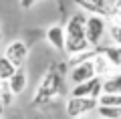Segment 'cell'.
Listing matches in <instances>:
<instances>
[{
  "label": "cell",
  "instance_id": "cell-1",
  "mask_svg": "<svg viewBox=\"0 0 121 119\" xmlns=\"http://www.w3.org/2000/svg\"><path fill=\"white\" fill-rule=\"evenodd\" d=\"M56 87H59V89L63 87V77H60L59 73H55V71H48L47 75H44L43 83L39 85V89H36V95H35V99H32V103L39 105V103L52 101L55 95H56Z\"/></svg>",
  "mask_w": 121,
  "mask_h": 119
},
{
  "label": "cell",
  "instance_id": "cell-2",
  "mask_svg": "<svg viewBox=\"0 0 121 119\" xmlns=\"http://www.w3.org/2000/svg\"><path fill=\"white\" fill-rule=\"evenodd\" d=\"M109 20L101 14H89L87 16V40H89L91 47H99L101 40L105 38V32H107Z\"/></svg>",
  "mask_w": 121,
  "mask_h": 119
},
{
  "label": "cell",
  "instance_id": "cell-3",
  "mask_svg": "<svg viewBox=\"0 0 121 119\" xmlns=\"http://www.w3.org/2000/svg\"><path fill=\"white\" fill-rule=\"evenodd\" d=\"M99 107V101L97 99H91V97H69L67 99V105L65 111L67 115H71L73 119L83 117V115L91 113V111H97Z\"/></svg>",
  "mask_w": 121,
  "mask_h": 119
},
{
  "label": "cell",
  "instance_id": "cell-4",
  "mask_svg": "<svg viewBox=\"0 0 121 119\" xmlns=\"http://www.w3.org/2000/svg\"><path fill=\"white\" fill-rule=\"evenodd\" d=\"M101 95H103V79H101V77H95V79H91V81L75 85L71 97H91V99H97V101H99Z\"/></svg>",
  "mask_w": 121,
  "mask_h": 119
},
{
  "label": "cell",
  "instance_id": "cell-5",
  "mask_svg": "<svg viewBox=\"0 0 121 119\" xmlns=\"http://www.w3.org/2000/svg\"><path fill=\"white\" fill-rule=\"evenodd\" d=\"M2 55H4L16 69H20V67H24L26 59H28V47H26L22 40H12V43H8V47L4 48Z\"/></svg>",
  "mask_w": 121,
  "mask_h": 119
},
{
  "label": "cell",
  "instance_id": "cell-6",
  "mask_svg": "<svg viewBox=\"0 0 121 119\" xmlns=\"http://www.w3.org/2000/svg\"><path fill=\"white\" fill-rule=\"evenodd\" d=\"M87 16L89 14L77 12L67 20V38H87Z\"/></svg>",
  "mask_w": 121,
  "mask_h": 119
},
{
  "label": "cell",
  "instance_id": "cell-7",
  "mask_svg": "<svg viewBox=\"0 0 121 119\" xmlns=\"http://www.w3.org/2000/svg\"><path fill=\"white\" fill-rule=\"evenodd\" d=\"M44 36H47L48 44L52 48H56V51H67V30H65V26H60V24L48 26Z\"/></svg>",
  "mask_w": 121,
  "mask_h": 119
},
{
  "label": "cell",
  "instance_id": "cell-8",
  "mask_svg": "<svg viewBox=\"0 0 121 119\" xmlns=\"http://www.w3.org/2000/svg\"><path fill=\"white\" fill-rule=\"evenodd\" d=\"M95 77H97V69H95V63H93V61H87V63H83V65H77V67H73V71H71V81H73L75 85L91 81V79H95Z\"/></svg>",
  "mask_w": 121,
  "mask_h": 119
},
{
  "label": "cell",
  "instance_id": "cell-9",
  "mask_svg": "<svg viewBox=\"0 0 121 119\" xmlns=\"http://www.w3.org/2000/svg\"><path fill=\"white\" fill-rule=\"evenodd\" d=\"M81 8L89 10V14H101L109 20L111 14H109V2L107 0H75Z\"/></svg>",
  "mask_w": 121,
  "mask_h": 119
},
{
  "label": "cell",
  "instance_id": "cell-10",
  "mask_svg": "<svg viewBox=\"0 0 121 119\" xmlns=\"http://www.w3.org/2000/svg\"><path fill=\"white\" fill-rule=\"evenodd\" d=\"M8 85H10V89H12L14 95H22L26 91V87H28V73H26L24 67L16 69V73L10 77Z\"/></svg>",
  "mask_w": 121,
  "mask_h": 119
},
{
  "label": "cell",
  "instance_id": "cell-11",
  "mask_svg": "<svg viewBox=\"0 0 121 119\" xmlns=\"http://www.w3.org/2000/svg\"><path fill=\"white\" fill-rule=\"evenodd\" d=\"M103 93L109 95H121V71L103 79Z\"/></svg>",
  "mask_w": 121,
  "mask_h": 119
},
{
  "label": "cell",
  "instance_id": "cell-12",
  "mask_svg": "<svg viewBox=\"0 0 121 119\" xmlns=\"http://www.w3.org/2000/svg\"><path fill=\"white\" fill-rule=\"evenodd\" d=\"M93 63H95V69H97V77H109V75H111V71L115 69V67H113V63L103 55V53H99V55L93 59Z\"/></svg>",
  "mask_w": 121,
  "mask_h": 119
},
{
  "label": "cell",
  "instance_id": "cell-13",
  "mask_svg": "<svg viewBox=\"0 0 121 119\" xmlns=\"http://www.w3.org/2000/svg\"><path fill=\"white\" fill-rule=\"evenodd\" d=\"M107 32H109V38H111V43L115 44V47H121V22L117 20L113 14H111V18H109Z\"/></svg>",
  "mask_w": 121,
  "mask_h": 119
},
{
  "label": "cell",
  "instance_id": "cell-14",
  "mask_svg": "<svg viewBox=\"0 0 121 119\" xmlns=\"http://www.w3.org/2000/svg\"><path fill=\"white\" fill-rule=\"evenodd\" d=\"M14 73H16V67L4 55H0V81H10V77Z\"/></svg>",
  "mask_w": 121,
  "mask_h": 119
},
{
  "label": "cell",
  "instance_id": "cell-15",
  "mask_svg": "<svg viewBox=\"0 0 121 119\" xmlns=\"http://www.w3.org/2000/svg\"><path fill=\"white\" fill-rule=\"evenodd\" d=\"M97 115H101V119H121V109L111 105H99Z\"/></svg>",
  "mask_w": 121,
  "mask_h": 119
},
{
  "label": "cell",
  "instance_id": "cell-16",
  "mask_svg": "<svg viewBox=\"0 0 121 119\" xmlns=\"http://www.w3.org/2000/svg\"><path fill=\"white\" fill-rule=\"evenodd\" d=\"M101 53H103L105 57H107L109 61L113 63V67L115 69H121V55H119V47H103L101 48Z\"/></svg>",
  "mask_w": 121,
  "mask_h": 119
},
{
  "label": "cell",
  "instance_id": "cell-17",
  "mask_svg": "<svg viewBox=\"0 0 121 119\" xmlns=\"http://www.w3.org/2000/svg\"><path fill=\"white\" fill-rule=\"evenodd\" d=\"M99 105H111V107H119L121 109V95H109L103 93L99 99Z\"/></svg>",
  "mask_w": 121,
  "mask_h": 119
},
{
  "label": "cell",
  "instance_id": "cell-18",
  "mask_svg": "<svg viewBox=\"0 0 121 119\" xmlns=\"http://www.w3.org/2000/svg\"><path fill=\"white\" fill-rule=\"evenodd\" d=\"M35 2H36V0H20V6H22V8H30Z\"/></svg>",
  "mask_w": 121,
  "mask_h": 119
},
{
  "label": "cell",
  "instance_id": "cell-19",
  "mask_svg": "<svg viewBox=\"0 0 121 119\" xmlns=\"http://www.w3.org/2000/svg\"><path fill=\"white\" fill-rule=\"evenodd\" d=\"M113 8H115V10H121V0H115V2H113Z\"/></svg>",
  "mask_w": 121,
  "mask_h": 119
},
{
  "label": "cell",
  "instance_id": "cell-20",
  "mask_svg": "<svg viewBox=\"0 0 121 119\" xmlns=\"http://www.w3.org/2000/svg\"><path fill=\"white\" fill-rule=\"evenodd\" d=\"M4 109H6V107H4V103H2V97H0V115L4 113Z\"/></svg>",
  "mask_w": 121,
  "mask_h": 119
},
{
  "label": "cell",
  "instance_id": "cell-21",
  "mask_svg": "<svg viewBox=\"0 0 121 119\" xmlns=\"http://www.w3.org/2000/svg\"><path fill=\"white\" fill-rule=\"evenodd\" d=\"M77 119H93L91 115H83V117H77Z\"/></svg>",
  "mask_w": 121,
  "mask_h": 119
},
{
  "label": "cell",
  "instance_id": "cell-22",
  "mask_svg": "<svg viewBox=\"0 0 121 119\" xmlns=\"http://www.w3.org/2000/svg\"><path fill=\"white\" fill-rule=\"evenodd\" d=\"M0 40H2V30H0Z\"/></svg>",
  "mask_w": 121,
  "mask_h": 119
},
{
  "label": "cell",
  "instance_id": "cell-23",
  "mask_svg": "<svg viewBox=\"0 0 121 119\" xmlns=\"http://www.w3.org/2000/svg\"><path fill=\"white\" fill-rule=\"evenodd\" d=\"M119 55H121V47H119Z\"/></svg>",
  "mask_w": 121,
  "mask_h": 119
},
{
  "label": "cell",
  "instance_id": "cell-24",
  "mask_svg": "<svg viewBox=\"0 0 121 119\" xmlns=\"http://www.w3.org/2000/svg\"><path fill=\"white\" fill-rule=\"evenodd\" d=\"M117 12H119V14H121V10H117Z\"/></svg>",
  "mask_w": 121,
  "mask_h": 119
},
{
  "label": "cell",
  "instance_id": "cell-25",
  "mask_svg": "<svg viewBox=\"0 0 121 119\" xmlns=\"http://www.w3.org/2000/svg\"><path fill=\"white\" fill-rule=\"evenodd\" d=\"M107 2H109V0H107Z\"/></svg>",
  "mask_w": 121,
  "mask_h": 119
}]
</instances>
